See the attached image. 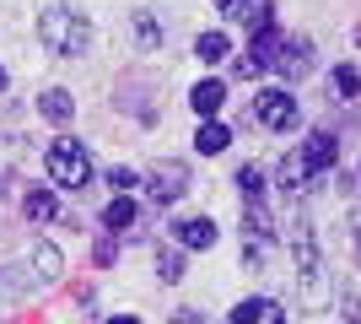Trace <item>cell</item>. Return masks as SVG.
I'll return each instance as SVG.
<instances>
[{
  "mask_svg": "<svg viewBox=\"0 0 361 324\" xmlns=\"http://www.w3.org/2000/svg\"><path fill=\"white\" fill-rule=\"evenodd\" d=\"M195 54L211 65V60H226V54H232V44H226V32H200V38H195Z\"/></svg>",
  "mask_w": 361,
  "mask_h": 324,
  "instance_id": "cell-17",
  "label": "cell"
},
{
  "mask_svg": "<svg viewBox=\"0 0 361 324\" xmlns=\"http://www.w3.org/2000/svg\"><path fill=\"white\" fill-rule=\"evenodd\" d=\"M108 184L124 195V189H135V173H130V168H108Z\"/></svg>",
  "mask_w": 361,
  "mask_h": 324,
  "instance_id": "cell-25",
  "label": "cell"
},
{
  "mask_svg": "<svg viewBox=\"0 0 361 324\" xmlns=\"http://www.w3.org/2000/svg\"><path fill=\"white\" fill-rule=\"evenodd\" d=\"M27 292H32V276H27V270H0V308L22 303Z\"/></svg>",
  "mask_w": 361,
  "mask_h": 324,
  "instance_id": "cell-12",
  "label": "cell"
},
{
  "mask_svg": "<svg viewBox=\"0 0 361 324\" xmlns=\"http://www.w3.org/2000/svg\"><path fill=\"white\" fill-rule=\"evenodd\" d=\"M254 114L264 130H291L297 124V97L286 92V87H264V92L254 97Z\"/></svg>",
  "mask_w": 361,
  "mask_h": 324,
  "instance_id": "cell-4",
  "label": "cell"
},
{
  "mask_svg": "<svg viewBox=\"0 0 361 324\" xmlns=\"http://www.w3.org/2000/svg\"><path fill=\"white\" fill-rule=\"evenodd\" d=\"M216 11H226V16H238V0H216Z\"/></svg>",
  "mask_w": 361,
  "mask_h": 324,
  "instance_id": "cell-27",
  "label": "cell"
},
{
  "mask_svg": "<svg viewBox=\"0 0 361 324\" xmlns=\"http://www.w3.org/2000/svg\"><path fill=\"white\" fill-rule=\"evenodd\" d=\"M270 11H275L270 0H238V22H243V28H248V32L270 28Z\"/></svg>",
  "mask_w": 361,
  "mask_h": 324,
  "instance_id": "cell-16",
  "label": "cell"
},
{
  "mask_svg": "<svg viewBox=\"0 0 361 324\" xmlns=\"http://www.w3.org/2000/svg\"><path fill=\"white\" fill-rule=\"evenodd\" d=\"M130 222H135V200H124V195H114V200L103 205V227H108V232H124Z\"/></svg>",
  "mask_w": 361,
  "mask_h": 324,
  "instance_id": "cell-14",
  "label": "cell"
},
{
  "mask_svg": "<svg viewBox=\"0 0 361 324\" xmlns=\"http://www.w3.org/2000/svg\"><path fill=\"white\" fill-rule=\"evenodd\" d=\"M329 87H334L340 97H356V92H361V76H356V65H334Z\"/></svg>",
  "mask_w": 361,
  "mask_h": 324,
  "instance_id": "cell-20",
  "label": "cell"
},
{
  "mask_svg": "<svg viewBox=\"0 0 361 324\" xmlns=\"http://www.w3.org/2000/svg\"><path fill=\"white\" fill-rule=\"evenodd\" d=\"M38 38H44L49 54H60V60H75V54L92 44V28H87V16L71 11V6H49V11L38 16Z\"/></svg>",
  "mask_w": 361,
  "mask_h": 324,
  "instance_id": "cell-1",
  "label": "cell"
},
{
  "mask_svg": "<svg viewBox=\"0 0 361 324\" xmlns=\"http://www.w3.org/2000/svg\"><path fill=\"white\" fill-rule=\"evenodd\" d=\"M0 87H6V71H0Z\"/></svg>",
  "mask_w": 361,
  "mask_h": 324,
  "instance_id": "cell-29",
  "label": "cell"
},
{
  "mask_svg": "<svg viewBox=\"0 0 361 324\" xmlns=\"http://www.w3.org/2000/svg\"><path fill=\"white\" fill-rule=\"evenodd\" d=\"M135 32H140V44H146V49L162 44V28H157V16H151V11H135Z\"/></svg>",
  "mask_w": 361,
  "mask_h": 324,
  "instance_id": "cell-22",
  "label": "cell"
},
{
  "mask_svg": "<svg viewBox=\"0 0 361 324\" xmlns=\"http://www.w3.org/2000/svg\"><path fill=\"white\" fill-rule=\"evenodd\" d=\"M22 211H27V222H49V216H54V195H49V189H32L27 200H22Z\"/></svg>",
  "mask_w": 361,
  "mask_h": 324,
  "instance_id": "cell-19",
  "label": "cell"
},
{
  "mask_svg": "<svg viewBox=\"0 0 361 324\" xmlns=\"http://www.w3.org/2000/svg\"><path fill=\"white\" fill-rule=\"evenodd\" d=\"M173 238H178V248H211L216 244V222L211 216H183L178 227H173Z\"/></svg>",
  "mask_w": 361,
  "mask_h": 324,
  "instance_id": "cell-9",
  "label": "cell"
},
{
  "mask_svg": "<svg viewBox=\"0 0 361 324\" xmlns=\"http://www.w3.org/2000/svg\"><path fill=\"white\" fill-rule=\"evenodd\" d=\"M226 324H286V313H281V303H270V297H248V303L232 308Z\"/></svg>",
  "mask_w": 361,
  "mask_h": 324,
  "instance_id": "cell-8",
  "label": "cell"
},
{
  "mask_svg": "<svg viewBox=\"0 0 361 324\" xmlns=\"http://www.w3.org/2000/svg\"><path fill=\"white\" fill-rule=\"evenodd\" d=\"M307 60H313V44H307V38H286V32H281V44H275V54H270L275 71H281L286 81H302V76H307Z\"/></svg>",
  "mask_w": 361,
  "mask_h": 324,
  "instance_id": "cell-6",
  "label": "cell"
},
{
  "mask_svg": "<svg viewBox=\"0 0 361 324\" xmlns=\"http://www.w3.org/2000/svg\"><path fill=\"white\" fill-rule=\"evenodd\" d=\"M291 248H297L302 303H307V308H329L334 292H329V281H324V260H318V244H313V232H307V222H302V216H297V227H291Z\"/></svg>",
  "mask_w": 361,
  "mask_h": 324,
  "instance_id": "cell-2",
  "label": "cell"
},
{
  "mask_svg": "<svg viewBox=\"0 0 361 324\" xmlns=\"http://www.w3.org/2000/svg\"><path fill=\"white\" fill-rule=\"evenodd\" d=\"M38 108H44V119H54V124H65L75 114V103H71V92H60V87H49L44 97H38Z\"/></svg>",
  "mask_w": 361,
  "mask_h": 324,
  "instance_id": "cell-15",
  "label": "cell"
},
{
  "mask_svg": "<svg viewBox=\"0 0 361 324\" xmlns=\"http://www.w3.org/2000/svg\"><path fill=\"white\" fill-rule=\"evenodd\" d=\"M114 254H119V244H114V238H97V248H92V260H97V265H114Z\"/></svg>",
  "mask_w": 361,
  "mask_h": 324,
  "instance_id": "cell-24",
  "label": "cell"
},
{
  "mask_svg": "<svg viewBox=\"0 0 361 324\" xmlns=\"http://www.w3.org/2000/svg\"><path fill=\"white\" fill-rule=\"evenodd\" d=\"M157 270H162V281H183V254L178 248H162V254H157Z\"/></svg>",
  "mask_w": 361,
  "mask_h": 324,
  "instance_id": "cell-21",
  "label": "cell"
},
{
  "mask_svg": "<svg viewBox=\"0 0 361 324\" xmlns=\"http://www.w3.org/2000/svg\"><path fill=\"white\" fill-rule=\"evenodd\" d=\"M238 189H243V205H264V173H259V168H243Z\"/></svg>",
  "mask_w": 361,
  "mask_h": 324,
  "instance_id": "cell-18",
  "label": "cell"
},
{
  "mask_svg": "<svg viewBox=\"0 0 361 324\" xmlns=\"http://www.w3.org/2000/svg\"><path fill=\"white\" fill-rule=\"evenodd\" d=\"M226 140H232V136H226V124H216V119H200V130H195V146H200L205 157L226 152Z\"/></svg>",
  "mask_w": 361,
  "mask_h": 324,
  "instance_id": "cell-13",
  "label": "cell"
},
{
  "mask_svg": "<svg viewBox=\"0 0 361 324\" xmlns=\"http://www.w3.org/2000/svg\"><path fill=\"white\" fill-rule=\"evenodd\" d=\"M307 184H313V173H307L302 152H291L286 162H281V189H286V195H307Z\"/></svg>",
  "mask_w": 361,
  "mask_h": 324,
  "instance_id": "cell-11",
  "label": "cell"
},
{
  "mask_svg": "<svg viewBox=\"0 0 361 324\" xmlns=\"http://www.w3.org/2000/svg\"><path fill=\"white\" fill-rule=\"evenodd\" d=\"M334 157H340V146H334V136H324V130H313L307 136V146H302V162H307V173H329L334 168Z\"/></svg>",
  "mask_w": 361,
  "mask_h": 324,
  "instance_id": "cell-7",
  "label": "cell"
},
{
  "mask_svg": "<svg viewBox=\"0 0 361 324\" xmlns=\"http://www.w3.org/2000/svg\"><path fill=\"white\" fill-rule=\"evenodd\" d=\"M189 103H195V114H200V119H216V114H221V103H226V81L205 76V81L195 87V92H189Z\"/></svg>",
  "mask_w": 361,
  "mask_h": 324,
  "instance_id": "cell-10",
  "label": "cell"
},
{
  "mask_svg": "<svg viewBox=\"0 0 361 324\" xmlns=\"http://www.w3.org/2000/svg\"><path fill=\"white\" fill-rule=\"evenodd\" d=\"M183 189H189V168H183V162H157V168L146 173V195L157 205H173Z\"/></svg>",
  "mask_w": 361,
  "mask_h": 324,
  "instance_id": "cell-5",
  "label": "cell"
},
{
  "mask_svg": "<svg viewBox=\"0 0 361 324\" xmlns=\"http://www.w3.org/2000/svg\"><path fill=\"white\" fill-rule=\"evenodd\" d=\"M49 179L60 189H81L92 179V157H87V146L81 140H71V136H60L54 146H49Z\"/></svg>",
  "mask_w": 361,
  "mask_h": 324,
  "instance_id": "cell-3",
  "label": "cell"
},
{
  "mask_svg": "<svg viewBox=\"0 0 361 324\" xmlns=\"http://www.w3.org/2000/svg\"><path fill=\"white\" fill-rule=\"evenodd\" d=\"M108 324H140V319H130V313H119V319H108Z\"/></svg>",
  "mask_w": 361,
  "mask_h": 324,
  "instance_id": "cell-28",
  "label": "cell"
},
{
  "mask_svg": "<svg viewBox=\"0 0 361 324\" xmlns=\"http://www.w3.org/2000/svg\"><path fill=\"white\" fill-rule=\"evenodd\" d=\"M173 324H205V319H200L195 308H183V313H173Z\"/></svg>",
  "mask_w": 361,
  "mask_h": 324,
  "instance_id": "cell-26",
  "label": "cell"
},
{
  "mask_svg": "<svg viewBox=\"0 0 361 324\" xmlns=\"http://www.w3.org/2000/svg\"><path fill=\"white\" fill-rule=\"evenodd\" d=\"M54 276H60V254L49 244H38V281H54Z\"/></svg>",
  "mask_w": 361,
  "mask_h": 324,
  "instance_id": "cell-23",
  "label": "cell"
}]
</instances>
